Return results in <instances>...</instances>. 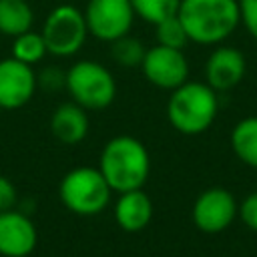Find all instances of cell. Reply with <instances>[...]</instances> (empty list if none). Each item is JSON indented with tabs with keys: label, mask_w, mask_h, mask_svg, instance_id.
Wrapping results in <instances>:
<instances>
[{
	"label": "cell",
	"mask_w": 257,
	"mask_h": 257,
	"mask_svg": "<svg viewBox=\"0 0 257 257\" xmlns=\"http://www.w3.org/2000/svg\"><path fill=\"white\" fill-rule=\"evenodd\" d=\"M16 201H18L16 187L12 185V181L8 177L0 175V213L8 211V209H14Z\"/></svg>",
	"instance_id": "obj_24"
},
{
	"label": "cell",
	"mask_w": 257,
	"mask_h": 257,
	"mask_svg": "<svg viewBox=\"0 0 257 257\" xmlns=\"http://www.w3.org/2000/svg\"><path fill=\"white\" fill-rule=\"evenodd\" d=\"M110 185L94 167H76L68 171L58 185V197L62 205L70 213L82 217L102 213L110 203Z\"/></svg>",
	"instance_id": "obj_4"
},
{
	"label": "cell",
	"mask_w": 257,
	"mask_h": 257,
	"mask_svg": "<svg viewBox=\"0 0 257 257\" xmlns=\"http://www.w3.org/2000/svg\"><path fill=\"white\" fill-rule=\"evenodd\" d=\"M237 2H239L241 24L257 40V0H237Z\"/></svg>",
	"instance_id": "obj_23"
},
{
	"label": "cell",
	"mask_w": 257,
	"mask_h": 257,
	"mask_svg": "<svg viewBox=\"0 0 257 257\" xmlns=\"http://www.w3.org/2000/svg\"><path fill=\"white\" fill-rule=\"evenodd\" d=\"M88 36L100 42H112L131 32L135 10L131 0H86L82 8Z\"/></svg>",
	"instance_id": "obj_7"
},
{
	"label": "cell",
	"mask_w": 257,
	"mask_h": 257,
	"mask_svg": "<svg viewBox=\"0 0 257 257\" xmlns=\"http://www.w3.org/2000/svg\"><path fill=\"white\" fill-rule=\"evenodd\" d=\"M239 213V203L235 201L233 193L223 187L205 189L193 203L191 219L195 227L203 233H221L225 231Z\"/></svg>",
	"instance_id": "obj_9"
},
{
	"label": "cell",
	"mask_w": 257,
	"mask_h": 257,
	"mask_svg": "<svg viewBox=\"0 0 257 257\" xmlns=\"http://www.w3.org/2000/svg\"><path fill=\"white\" fill-rule=\"evenodd\" d=\"M247 72L245 54L235 46H219L209 54L205 62V82L217 90L225 92L235 88Z\"/></svg>",
	"instance_id": "obj_11"
},
{
	"label": "cell",
	"mask_w": 257,
	"mask_h": 257,
	"mask_svg": "<svg viewBox=\"0 0 257 257\" xmlns=\"http://www.w3.org/2000/svg\"><path fill=\"white\" fill-rule=\"evenodd\" d=\"M40 34L46 42L48 54L66 58L74 56L84 46L88 28L80 8L72 4H58L46 14Z\"/></svg>",
	"instance_id": "obj_6"
},
{
	"label": "cell",
	"mask_w": 257,
	"mask_h": 257,
	"mask_svg": "<svg viewBox=\"0 0 257 257\" xmlns=\"http://www.w3.org/2000/svg\"><path fill=\"white\" fill-rule=\"evenodd\" d=\"M36 86L56 92L66 86V72L58 66H44L40 72H36Z\"/></svg>",
	"instance_id": "obj_21"
},
{
	"label": "cell",
	"mask_w": 257,
	"mask_h": 257,
	"mask_svg": "<svg viewBox=\"0 0 257 257\" xmlns=\"http://www.w3.org/2000/svg\"><path fill=\"white\" fill-rule=\"evenodd\" d=\"M36 72L30 64L14 56L0 60V108L14 110L24 106L36 92Z\"/></svg>",
	"instance_id": "obj_10"
},
{
	"label": "cell",
	"mask_w": 257,
	"mask_h": 257,
	"mask_svg": "<svg viewBox=\"0 0 257 257\" xmlns=\"http://www.w3.org/2000/svg\"><path fill=\"white\" fill-rule=\"evenodd\" d=\"M181 0H131L135 16L143 18L149 24H157L173 14H177Z\"/></svg>",
	"instance_id": "obj_19"
},
{
	"label": "cell",
	"mask_w": 257,
	"mask_h": 257,
	"mask_svg": "<svg viewBox=\"0 0 257 257\" xmlns=\"http://www.w3.org/2000/svg\"><path fill=\"white\" fill-rule=\"evenodd\" d=\"M145 52H147L145 44L137 36H131V32L110 42V58L118 66H124V68L141 66Z\"/></svg>",
	"instance_id": "obj_18"
},
{
	"label": "cell",
	"mask_w": 257,
	"mask_h": 257,
	"mask_svg": "<svg viewBox=\"0 0 257 257\" xmlns=\"http://www.w3.org/2000/svg\"><path fill=\"white\" fill-rule=\"evenodd\" d=\"M231 149L243 165L257 169V116H245L233 126Z\"/></svg>",
	"instance_id": "obj_16"
},
{
	"label": "cell",
	"mask_w": 257,
	"mask_h": 257,
	"mask_svg": "<svg viewBox=\"0 0 257 257\" xmlns=\"http://www.w3.org/2000/svg\"><path fill=\"white\" fill-rule=\"evenodd\" d=\"M114 219L122 231H143L153 219V201L143 189H131L118 193L114 203Z\"/></svg>",
	"instance_id": "obj_13"
},
{
	"label": "cell",
	"mask_w": 257,
	"mask_h": 257,
	"mask_svg": "<svg viewBox=\"0 0 257 257\" xmlns=\"http://www.w3.org/2000/svg\"><path fill=\"white\" fill-rule=\"evenodd\" d=\"M70 98L86 110H102L116 96L112 72L96 60H76L66 70V86Z\"/></svg>",
	"instance_id": "obj_5"
},
{
	"label": "cell",
	"mask_w": 257,
	"mask_h": 257,
	"mask_svg": "<svg viewBox=\"0 0 257 257\" xmlns=\"http://www.w3.org/2000/svg\"><path fill=\"white\" fill-rule=\"evenodd\" d=\"M219 112L217 90L207 82L187 80L171 90L167 102V118L175 131L181 135H201L205 133Z\"/></svg>",
	"instance_id": "obj_3"
},
{
	"label": "cell",
	"mask_w": 257,
	"mask_h": 257,
	"mask_svg": "<svg viewBox=\"0 0 257 257\" xmlns=\"http://www.w3.org/2000/svg\"><path fill=\"white\" fill-rule=\"evenodd\" d=\"M50 133L62 145H78L88 135V114L86 108L74 100L62 102L54 108L50 116Z\"/></svg>",
	"instance_id": "obj_14"
},
{
	"label": "cell",
	"mask_w": 257,
	"mask_h": 257,
	"mask_svg": "<svg viewBox=\"0 0 257 257\" xmlns=\"http://www.w3.org/2000/svg\"><path fill=\"white\" fill-rule=\"evenodd\" d=\"M10 50H12L10 56H14L16 60H20L24 64H30V66L38 64L48 54L46 42H44L42 34L36 32V30H32V28L26 30V32H22V34H18V36H14Z\"/></svg>",
	"instance_id": "obj_17"
},
{
	"label": "cell",
	"mask_w": 257,
	"mask_h": 257,
	"mask_svg": "<svg viewBox=\"0 0 257 257\" xmlns=\"http://www.w3.org/2000/svg\"><path fill=\"white\" fill-rule=\"evenodd\" d=\"M98 171L114 193L143 189L149 179L151 157L147 147L139 139L120 135L104 145L100 153Z\"/></svg>",
	"instance_id": "obj_2"
},
{
	"label": "cell",
	"mask_w": 257,
	"mask_h": 257,
	"mask_svg": "<svg viewBox=\"0 0 257 257\" xmlns=\"http://www.w3.org/2000/svg\"><path fill=\"white\" fill-rule=\"evenodd\" d=\"M237 217L243 221L245 227L251 231H257V191L249 193L241 203H239V213Z\"/></svg>",
	"instance_id": "obj_22"
},
{
	"label": "cell",
	"mask_w": 257,
	"mask_h": 257,
	"mask_svg": "<svg viewBox=\"0 0 257 257\" xmlns=\"http://www.w3.org/2000/svg\"><path fill=\"white\" fill-rule=\"evenodd\" d=\"M177 16L187 30L189 42L201 46L221 44L241 24L237 0H181Z\"/></svg>",
	"instance_id": "obj_1"
},
{
	"label": "cell",
	"mask_w": 257,
	"mask_h": 257,
	"mask_svg": "<svg viewBox=\"0 0 257 257\" xmlns=\"http://www.w3.org/2000/svg\"><path fill=\"white\" fill-rule=\"evenodd\" d=\"M155 38H157V44H163L169 48H181V50L189 42L187 30H185V26L177 14L155 24Z\"/></svg>",
	"instance_id": "obj_20"
},
{
	"label": "cell",
	"mask_w": 257,
	"mask_h": 257,
	"mask_svg": "<svg viewBox=\"0 0 257 257\" xmlns=\"http://www.w3.org/2000/svg\"><path fill=\"white\" fill-rule=\"evenodd\" d=\"M34 24V12L28 0H0V34L18 36L30 30Z\"/></svg>",
	"instance_id": "obj_15"
},
{
	"label": "cell",
	"mask_w": 257,
	"mask_h": 257,
	"mask_svg": "<svg viewBox=\"0 0 257 257\" xmlns=\"http://www.w3.org/2000/svg\"><path fill=\"white\" fill-rule=\"evenodd\" d=\"M143 76L157 88L173 90L189 80V60L181 48L155 44L147 48L141 62Z\"/></svg>",
	"instance_id": "obj_8"
},
{
	"label": "cell",
	"mask_w": 257,
	"mask_h": 257,
	"mask_svg": "<svg viewBox=\"0 0 257 257\" xmlns=\"http://www.w3.org/2000/svg\"><path fill=\"white\" fill-rule=\"evenodd\" d=\"M38 243V233L28 215L8 209L0 213V255L28 257Z\"/></svg>",
	"instance_id": "obj_12"
}]
</instances>
